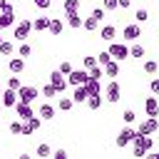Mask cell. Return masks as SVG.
Here are the masks:
<instances>
[{"mask_svg":"<svg viewBox=\"0 0 159 159\" xmlns=\"http://www.w3.org/2000/svg\"><path fill=\"white\" fill-rule=\"evenodd\" d=\"M65 12H77L80 10V0H65Z\"/></svg>","mask_w":159,"mask_h":159,"instance_id":"obj_35","label":"cell"},{"mask_svg":"<svg viewBox=\"0 0 159 159\" xmlns=\"http://www.w3.org/2000/svg\"><path fill=\"white\" fill-rule=\"evenodd\" d=\"M117 75H119V60L107 62V65H104V77H112V80H114Z\"/></svg>","mask_w":159,"mask_h":159,"instance_id":"obj_20","label":"cell"},{"mask_svg":"<svg viewBox=\"0 0 159 159\" xmlns=\"http://www.w3.org/2000/svg\"><path fill=\"white\" fill-rule=\"evenodd\" d=\"M99 22H102V20H99V17H94V15H89V17H84V25H82V27H84V30H87V32H94V30H97V25H99Z\"/></svg>","mask_w":159,"mask_h":159,"instance_id":"obj_25","label":"cell"},{"mask_svg":"<svg viewBox=\"0 0 159 159\" xmlns=\"http://www.w3.org/2000/svg\"><path fill=\"white\" fill-rule=\"evenodd\" d=\"M40 94H42V97H47V99H52V97H60V92L55 89V84H52V82H47V84L40 89Z\"/></svg>","mask_w":159,"mask_h":159,"instance_id":"obj_26","label":"cell"},{"mask_svg":"<svg viewBox=\"0 0 159 159\" xmlns=\"http://www.w3.org/2000/svg\"><path fill=\"white\" fill-rule=\"evenodd\" d=\"M75 92H72V99H75V104H87V97H89V92H87V84H77V87H72Z\"/></svg>","mask_w":159,"mask_h":159,"instance_id":"obj_12","label":"cell"},{"mask_svg":"<svg viewBox=\"0 0 159 159\" xmlns=\"http://www.w3.org/2000/svg\"><path fill=\"white\" fill-rule=\"evenodd\" d=\"M32 132H35V129H32V127H30L27 122H22V134H25V137H30Z\"/></svg>","mask_w":159,"mask_h":159,"instance_id":"obj_46","label":"cell"},{"mask_svg":"<svg viewBox=\"0 0 159 159\" xmlns=\"http://www.w3.org/2000/svg\"><path fill=\"white\" fill-rule=\"evenodd\" d=\"M32 5H35V7H40V10H47V7L52 5V0H32Z\"/></svg>","mask_w":159,"mask_h":159,"instance_id":"obj_42","label":"cell"},{"mask_svg":"<svg viewBox=\"0 0 159 159\" xmlns=\"http://www.w3.org/2000/svg\"><path fill=\"white\" fill-rule=\"evenodd\" d=\"M12 109H15V114H17V117H20L22 122H25V119H30V117L35 114V112H32V107H30L27 102H17V104H15Z\"/></svg>","mask_w":159,"mask_h":159,"instance_id":"obj_13","label":"cell"},{"mask_svg":"<svg viewBox=\"0 0 159 159\" xmlns=\"http://www.w3.org/2000/svg\"><path fill=\"white\" fill-rule=\"evenodd\" d=\"M17 55H20V57H30V55H32V47L22 40V42H20V47H17Z\"/></svg>","mask_w":159,"mask_h":159,"instance_id":"obj_31","label":"cell"},{"mask_svg":"<svg viewBox=\"0 0 159 159\" xmlns=\"http://www.w3.org/2000/svg\"><path fill=\"white\" fill-rule=\"evenodd\" d=\"M112 60H114V57H112V55H109V50H104V52H99V55H97V62H99V65H102V67H104V65H107V62H112Z\"/></svg>","mask_w":159,"mask_h":159,"instance_id":"obj_36","label":"cell"},{"mask_svg":"<svg viewBox=\"0 0 159 159\" xmlns=\"http://www.w3.org/2000/svg\"><path fill=\"white\" fill-rule=\"evenodd\" d=\"M75 107V99L72 97H57V109L60 112H70Z\"/></svg>","mask_w":159,"mask_h":159,"instance_id":"obj_23","label":"cell"},{"mask_svg":"<svg viewBox=\"0 0 159 159\" xmlns=\"http://www.w3.org/2000/svg\"><path fill=\"white\" fill-rule=\"evenodd\" d=\"M87 80H89V70H72V72L67 75V82H70V87L87 84Z\"/></svg>","mask_w":159,"mask_h":159,"instance_id":"obj_6","label":"cell"},{"mask_svg":"<svg viewBox=\"0 0 159 159\" xmlns=\"http://www.w3.org/2000/svg\"><path fill=\"white\" fill-rule=\"evenodd\" d=\"M134 137H137V129L127 124V127L117 134V147H127V144H132V142H134Z\"/></svg>","mask_w":159,"mask_h":159,"instance_id":"obj_7","label":"cell"},{"mask_svg":"<svg viewBox=\"0 0 159 159\" xmlns=\"http://www.w3.org/2000/svg\"><path fill=\"white\" fill-rule=\"evenodd\" d=\"M122 119H124L127 124H132V122H137V112H134V109H124V112H122Z\"/></svg>","mask_w":159,"mask_h":159,"instance_id":"obj_37","label":"cell"},{"mask_svg":"<svg viewBox=\"0 0 159 159\" xmlns=\"http://www.w3.org/2000/svg\"><path fill=\"white\" fill-rule=\"evenodd\" d=\"M119 7H122V10H127V7H132V0H119Z\"/></svg>","mask_w":159,"mask_h":159,"instance_id":"obj_49","label":"cell"},{"mask_svg":"<svg viewBox=\"0 0 159 159\" xmlns=\"http://www.w3.org/2000/svg\"><path fill=\"white\" fill-rule=\"evenodd\" d=\"M0 97H2V87H0Z\"/></svg>","mask_w":159,"mask_h":159,"instance_id":"obj_52","label":"cell"},{"mask_svg":"<svg viewBox=\"0 0 159 159\" xmlns=\"http://www.w3.org/2000/svg\"><path fill=\"white\" fill-rule=\"evenodd\" d=\"M142 70H144L147 75H157V72H159V62H157V60H147V62L142 65Z\"/></svg>","mask_w":159,"mask_h":159,"instance_id":"obj_27","label":"cell"},{"mask_svg":"<svg viewBox=\"0 0 159 159\" xmlns=\"http://www.w3.org/2000/svg\"><path fill=\"white\" fill-rule=\"evenodd\" d=\"M0 102H2L5 107H15V104L20 102V97H17V89H12V87H5V89H2V97H0Z\"/></svg>","mask_w":159,"mask_h":159,"instance_id":"obj_10","label":"cell"},{"mask_svg":"<svg viewBox=\"0 0 159 159\" xmlns=\"http://www.w3.org/2000/svg\"><path fill=\"white\" fill-rule=\"evenodd\" d=\"M50 82L55 84V89H57L60 94H62V92H65V89L70 87V82H67V75H62L60 70H55V72L50 75Z\"/></svg>","mask_w":159,"mask_h":159,"instance_id":"obj_8","label":"cell"},{"mask_svg":"<svg viewBox=\"0 0 159 159\" xmlns=\"http://www.w3.org/2000/svg\"><path fill=\"white\" fill-rule=\"evenodd\" d=\"M107 50H109V55H112L114 60H119V62L129 57V45H127V42H117V40H112Z\"/></svg>","mask_w":159,"mask_h":159,"instance_id":"obj_1","label":"cell"},{"mask_svg":"<svg viewBox=\"0 0 159 159\" xmlns=\"http://www.w3.org/2000/svg\"><path fill=\"white\" fill-rule=\"evenodd\" d=\"M25 122H27V124H30V127H32V129L37 132V129L42 127V122H45V119H42L40 114H32V117H30V119H25Z\"/></svg>","mask_w":159,"mask_h":159,"instance_id":"obj_29","label":"cell"},{"mask_svg":"<svg viewBox=\"0 0 159 159\" xmlns=\"http://www.w3.org/2000/svg\"><path fill=\"white\" fill-rule=\"evenodd\" d=\"M82 65H84V70H92V67H94V65H99V62H97V57L87 55V57H82Z\"/></svg>","mask_w":159,"mask_h":159,"instance_id":"obj_38","label":"cell"},{"mask_svg":"<svg viewBox=\"0 0 159 159\" xmlns=\"http://www.w3.org/2000/svg\"><path fill=\"white\" fill-rule=\"evenodd\" d=\"M7 129H10V134H22V119L17 117L15 122H10V127H7Z\"/></svg>","mask_w":159,"mask_h":159,"instance_id":"obj_33","label":"cell"},{"mask_svg":"<svg viewBox=\"0 0 159 159\" xmlns=\"http://www.w3.org/2000/svg\"><path fill=\"white\" fill-rule=\"evenodd\" d=\"M12 52H15V45H12V42H7V40H2V42H0V55L10 57Z\"/></svg>","mask_w":159,"mask_h":159,"instance_id":"obj_28","label":"cell"},{"mask_svg":"<svg viewBox=\"0 0 159 159\" xmlns=\"http://www.w3.org/2000/svg\"><path fill=\"white\" fill-rule=\"evenodd\" d=\"M0 42H2V35H0Z\"/></svg>","mask_w":159,"mask_h":159,"instance_id":"obj_53","label":"cell"},{"mask_svg":"<svg viewBox=\"0 0 159 159\" xmlns=\"http://www.w3.org/2000/svg\"><path fill=\"white\" fill-rule=\"evenodd\" d=\"M132 152H134V157H137V159H142V157H147V154H149V152H147L142 144H137V142H132Z\"/></svg>","mask_w":159,"mask_h":159,"instance_id":"obj_34","label":"cell"},{"mask_svg":"<svg viewBox=\"0 0 159 159\" xmlns=\"http://www.w3.org/2000/svg\"><path fill=\"white\" fill-rule=\"evenodd\" d=\"M37 94H40V89H37V87H32V84H22V87L17 89L20 102H27V104H32V102L37 99Z\"/></svg>","mask_w":159,"mask_h":159,"instance_id":"obj_5","label":"cell"},{"mask_svg":"<svg viewBox=\"0 0 159 159\" xmlns=\"http://www.w3.org/2000/svg\"><path fill=\"white\" fill-rule=\"evenodd\" d=\"M52 157L55 159H67V152L65 149H57V152H52Z\"/></svg>","mask_w":159,"mask_h":159,"instance_id":"obj_47","label":"cell"},{"mask_svg":"<svg viewBox=\"0 0 159 159\" xmlns=\"http://www.w3.org/2000/svg\"><path fill=\"white\" fill-rule=\"evenodd\" d=\"M87 92H89V94H102V92H104L97 77H89V80H87Z\"/></svg>","mask_w":159,"mask_h":159,"instance_id":"obj_22","label":"cell"},{"mask_svg":"<svg viewBox=\"0 0 159 159\" xmlns=\"http://www.w3.org/2000/svg\"><path fill=\"white\" fill-rule=\"evenodd\" d=\"M134 17H137V22H139V25H142V22H147V20H149V12H147V10H144V7H139V10H137V15H134Z\"/></svg>","mask_w":159,"mask_h":159,"instance_id":"obj_40","label":"cell"},{"mask_svg":"<svg viewBox=\"0 0 159 159\" xmlns=\"http://www.w3.org/2000/svg\"><path fill=\"white\" fill-rule=\"evenodd\" d=\"M129 57H144V47H142L139 42H134V45L129 47Z\"/></svg>","mask_w":159,"mask_h":159,"instance_id":"obj_32","label":"cell"},{"mask_svg":"<svg viewBox=\"0 0 159 159\" xmlns=\"http://www.w3.org/2000/svg\"><path fill=\"white\" fill-rule=\"evenodd\" d=\"M57 70H60V72H62V75H70V72H72V70H75V67H72V65H70V62H60V67H57Z\"/></svg>","mask_w":159,"mask_h":159,"instance_id":"obj_43","label":"cell"},{"mask_svg":"<svg viewBox=\"0 0 159 159\" xmlns=\"http://www.w3.org/2000/svg\"><path fill=\"white\" fill-rule=\"evenodd\" d=\"M157 129H159V119L157 117H147L144 122L137 124V132H142V134H154Z\"/></svg>","mask_w":159,"mask_h":159,"instance_id":"obj_9","label":"cell"},{"mask_svg":"<svg viewBox=\"0 0 159 159\" xmlns=\"http://www.w3.org/2000/svg\"><path fill=\"white\" fill-rule=\"evenodd\" d=\"M104 99H107V102H119V99H122V87H119L117 80H109V82H107V87H104Z\"/></svg>","mask_w":159,"mask_h":159,"instance_id":"obj_3","label":"cell"},{"mask_svg":"<svg viewBox=\"0 0 159 159\" xmlns=\"http://www.w3.org/2000/svg\"><path fill=\"white\" fill-rule=\"evenodd\" d=\"M15 27V10H0V30Z\"/></svg>","mask_w":159,"mask_h":159,"instance_id":"obj_14","label":"cell"},{"mask_svg":"<svg viewBox=\"0 0 159 159\" xmlns=\"http://www.w3.org/2000/svg\"><path fill=\"white\" fill-rule=\"evenodd\" d=\"M7 70L12 72V75H20L22 70H25V57H10V62H7Z\"/></svg>","mask_w":159,"mask_h":159,"instance_id":"obj_16","label":"cell"},{"mask_svg":"<svg viewBox=\"0 0 159 159\" xmlns=\"http://www.w3.org/2000/svg\"><path fill=\"white\" fill-rule=\"evenodd\" d=\"M0 10H12V5H10V0H0Z\"/></svg>","mask_w":159,"mask_h":159,"instance_id":"obj_48","label":"cell"},{"mask_svg":"<svg viewBox=\"0 0 159 159\" xmlns=\"http://www.w3.org/2000/svg\"><path fill=\"white\" fill-rule=\"evenodd\" d=\"M144 112H147V117H159V97L157 94L144 99Z\"/></svg>","mask_w":159,"mask_h":159,"instance_id":"obj_11","label":"cell"},{"mask_svg":"<svg viewBox=\"0 0 159 159\" xmlns=\"http://www.w3.org/2000/svg\"><path fill=\"white\" fill-rule=\"evenodd\" d=\"M32 27H35L37 32H45V30L50 27V17H45V15H42V17H35V20H32Z\"/></svg>","mask_w":159,"mask_h":159,"instance_id":"obj_24","label":"cell"},{"mask_svg":"<svg viewBox=\"0 0 159 159\" xmlns=\"http://www.w3.org/2000/svg\"><path fill=\"white\" fill-rule=\"evenodd\" d=\"M50 154H52V147L47 142H40L37 144V157H50Z\"/></svg>","mask_w":159,"mask_h":159,"instance_id":"obj_30","label":"cell"},{"mask_svg":"<svg viewBox=\"0 0 159 159\" xmlns=\"http://www.w3.org/2000/svg\"><path fill=\"white\" fill-rule=\"evenodd\" d=\"M102 7H104L107 12H112V10L119 7V0H102Z\"/></svg>","mask_w":159,"mask_h":159,"instance_id":"obj_39","label":"cell"},{"mask_svg":"<svg viewBox=\"0 0 159 159\" xmlns=\"http://www.w3.org/2000/svg\"><path fill=\"white\" fill-rule=\"evenodd\" d=\"M104 12H107L104 7H94V10H92V15H94V17H99V20H104Z\"/></svg>","mask_w":159,"mask_h":159,"instance_id":"obj_45","label":"cell"},{"mask_svg":"<svg viewBox=\"0 0 159 159\" xmlns=\"http://www.w3.org/2000/svg\"><path fill=\"white\" fill-rule=\"evenodd\" d=\"M99 37H102L104 42H112V40L117 37V27H114V25H104V27L99 30Z\"/></svg>","mask_w":159,"mask_h":159,"instance_id":"obj_18","label":"cell"},{"mask_svg":"<svg viewBox=\"0 0 159 159\" xmlns=\"http://www.w3.org/2000/svg\"><path fill=\"white\" fill-rule=\"evenodd\" d=\"M149 89H152V94H157V97H159V77H154V80L149 82Z\"/></svg>","mask_w":159,"mask_h":159,"instance_id":"obj_44","label":"cell"},{"mask_svg":"<svg viewBox=\"0 0 159 159\" xmlns=\"http://www.w3.org/2000/svg\"><path fill=\"white\" fill-rule=\"evenodd\" d=\"M62 30H65V22H62L60 17H50V27H47V32L57 37V35H60Z\"/></svg>","mask_w":159,"mask_h":159,"instance_id":"obj_17","label":"cell"},{"mask_svg":"<svg viewBox=\"0 0 159 159\" xmlns=\"http://www.w3.org/2000/svg\"><path fill=\"white\" fill-rule=\"evenodd\" d=\"M7 87H12V89H20V87H22V82H20V77H17V75H12V77H7Z\"/></svg>","mask_w":159,"mask_h":159,"instance_id":"obj_41","label":"cell"},{"mask_svg":"<svg viewBox=\"0 0 159 159\" xmlns=\"http://www.w3.org/2000/svg\"><path fill=\"white\" fill-rule=\"evenodd\" d=\"M142 35V27H139V22H129V25H124L122 27V40L124 42H137V37Z\"/></svg>","mask_w":159,"mask_h":159,"instance_id":"obj_4","label":"cell"},{"mask_svg":"<svg viewBox=\"0 0 159 159\" xmlns=\"http://www.w3.org/2000/svg\"><path fill=\"white\" fill-rule=\"evenodd\" d=\"M102 104H104V97H102V94H89V97H87V107H89L92 112H97Z\"/></svg>","mask_w":159,"mask_h":159,"instance_id":"obj_21","label":"cell"},{"mask_svg":"<svg viewBox=\"0 0 159 159\" xmlns=\"http://www.w3.org/2000/svg\"><path fill=\"white\" fill-rule=\"evenodd\" d=\"M12 30H15V37H17V42H22V40H27V37H30V32H32L35 27H32V20H17Z\"/></svg>","mask_w":159,"mask_h":159,"instance_id":"obj_2","label":"cell"},{"mask_svg":"<svg viewBox=\"0 0 159 159\" xmlns=\"http://www.w3.org/2000/svg\"><path fill=\"white\" fill-rule=\"evenodd\" d=\"M65 17H67V27H72V30H80L84 25V20L80 17V10L77 12H65Z\"/></svg>","mask_w":159,"mask_h":159,"instance_id":"obj_15","label":"cell"},{"mask_svg":"<svg viewBox=\"0 0 159 159\" xmlns=\"http://www.w3.org/2000/svg\"><path fill=\"white\" fill-rule=\"evenodd\" d=\"M152 157H154V159H159V149H157V152H152Z\"/></svg>","mask_w":159,"mask_h":159,"instance_id":"obj_50","label":"cell"},{"mask_svg":"<svg viewBox=\"0 0 159 159\" xmlns=\"http://www.w3.org/2000/svg\"><path fill=\"white\" fill-rule=\"evenodd\" d=\"M37 114H40L42 119H55V117H57V109H55L52 104H40Z\"/></svg>","mask_w":159,"mask_h":159,"instance_id":"obj_19","label":"cell"},{"mask_svg":"<svg viewBox=\"0 0 159 159\" xmlns=\"http://www.w3.org/2000/svg\"><path fill=\"white\" fill-rule=\"evenodd\" d=\"M2 107H5V104H2V102H0V114H2Z\"/></svg>","mask_w":159,"mask_h":159,"instance_id":"obj_51","label":"cell"}]
</instances>
